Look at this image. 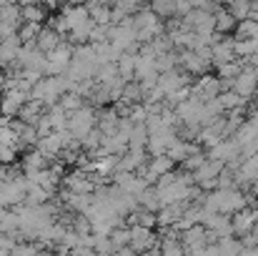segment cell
Instances as JSON below:
<instances>
[{"mask_svg":"<svg viewBox=\"0 0 258 256\" xmlns=\"http://www.w3.org/2000/svg\"><path fill=\"white\" fill-rule=\"evenodd\" d=\"M256 88H258V73L253 71V68H248V66H243V68H241V73L231 81V90H233V93H238L243 100L253 98Z\"/></svg>","mask_w":258,"mask_h":256,"instance_id":"cell-7","label":"cell"},{"mask_svg":"<svg viewBox=\"0 0 258 256\" xmlns=\"http://www.w3.org/2000/svg\"><path fill=\"white\" fill-rule=\"evenodd\" d=\"M88 15H90V20L95 25H110L113 23V8H108L103 3H93L88 8Z\"/></svg>","mask_w":258,"mask_h":256,"instance_id":"cell-26","label":"cell"},{"mask_svg":"<svg viewBox=\"0 0 258 256\" xmlns=\"http://www.w3.org/2000/svg\"><path fill=\"white\" fill-rule=\"evenodd\" d=\"M216 244H218V249H221V256H238L243 251V244H241L238 236H223V239H218Z\"/></svg>","mask_w":258,"mask_h":256,"instance_id":"cell-35","label":"cell"},{"mask_svg":"<svg viewBox=\"0 0 258 256\" xmlns=\"http://www.w3.org/2000/svg\"><path fill=\"white\" fill-rule=\"evenodd\" d=\"M95 118H98V113H95L90 106H83V108H78L76 113H71V116H68L66 131H68L76 141H83L88 133L95 128Z\"/></svg>","mask_w":258,"mask_h":256,"instance_id":"cell-3","label":"cell"},{"mask_svg":"<svg viewBox=\"0 0 258 256\" xmlns=\"http://www.w3.org/2000/svg\"><path fill=\"white\" fill-rule=\"evenodd\" d=\"M158 251H161L163 256H185V249H183L180 239H166V236H163Z\"/></svg>","mask_w":258,"mask_h":256,"instance_id":"cell-40","label":"cell"},{"mask_svg":"<svg viewBox=\"0 0 258 256\" xmlns=\"http://www.w3.org/2000/svg\"><path fill=\"white\" fill-rule=\"evenodd\" d=\"M196 151H201V148H196L193 143H188V141H183V138H178V136H173V141L168 143V151H166V156L171 159L173 164H180V161H185L190 153H196Z\"/></svg>","mask_w":258,"mask_h":256,"instance_id":"cell-15","label":"cell"},{"mask_svg":"<svg viewBox=\"0 0 258 256\" xmlns=\"http://www.w3.org/2000/svg\"><path fill=\"white\" fill-rule=\"evenodd\" d=\"M228 61H236L233 56V40H218L211 45V66H221V63H228Z\"/></svg>","mask_w":258,"mask_h":256,"instance_id":"cell-22","label":"cell"},{"mask_svg":"<svg viewBox=\"0 0 258 256\" xmlns=\"http://www.w3.org/2000/svg\"><path fill=\"white\" fill-rule=\"evenodd\" d=\"M173 3H175V15H180V18L196 8V0H173Z\"/></svg>","mask_w":258,"mask_h":256,"instance_id":"cell-46","label":"cell"},{"mask_svg":"<svg viewBox=\"0 0 258 256\" xmlns=\"http://www.w3.org/2000/svg\"><path fill=\"white\" fill-rule=\"evenodd\" d=\"M173 166H175V164H173L168 156H153V161H151L148 166H143V178H146L148 186H151V183H156L161 176L171 173Z\"/></svg>","mask_w":258,"mask_h":256,"instance_id":"cell-12","label":"cell"},{"mask_svg":"<svg viewBox=\"0 0 258 256\" xmlns=\"http://www.w3.org/2000/svg\"><path fill=\"white\" fill-rule=\"evenodd\" d=\"M38 33H40V23H20V28H18V38H20V43L25 45V43H35V38H38Z\"/></svg>","mask_w":258,"mask_h":256,"instance_id":"cell-37","label":"cell"},{"mask_svg":"<svg viewBox=\"0 0 258 256\" xmlns=\"http://www.w3.org/2000/svg\"><path fill=\"white\" fill-rule=\"evenodd\" d=\"M138 203L146 209V211H161L163 209V203H161V196H158V191L156 188H146L141 196H138Z\"/></svg>","mask_w":258,"mask_h":256,"instance_id":"cell-34","label":"cell"},{"mask_svg":"<svg viewBox=\"0 0 258 256\" xmlns=\"http://www.w3.org/2000/svg\"><path fill=\"white\" fill-rule=\"evenodd\" d=\"M178 66L188 73V76H206V71H208V61L206 58H201L198 53H193V50H180L178 53Z\"/></svg>","mask_w":258,"mask_h":256,"instance_id":"cell-10","label":"cell"},{"mask_svg":"<svg viewBox=\"0 0 258 256\" xmlns=\"http://www.w3.org/2000/svg\"><path fill=\"white\" fill-rule=\"evenodd\" d=\"M40 116H43V103L35 100V98H28V100L23 103L20 113H18V118H20L23 123H30V126H35V123L40 121Z\"/></svg>","mask_w":258,"mask_h":256,"instance_id":"cell-24","label":"cell"},{"mask_svg":"<svg viewBox=\"0 0 258 256\" xmlns=\"http://www.w3.org/2000/svg\"><path fill=\"white\" fill-rule=\"evenodd\" d=\"M45 121L50 123V128H53V131H63V128H66V123H68V113L55 103V106H50V111L45 113Z\"/></svg>","mask_w":258,"mask_h":256,"instance_id":"cell-32","label":"cell"},{"mask_svg":"<svg viewBox=\"0 0 258 256\" xmlns=\"http://www.w3.org/2000/svg\"><path fill=\"white\" fill-rule=\"evenodd\" d=\"M238 256H258V246H253V249H243Z\"/></svg>","mask_w":258,"mask_h":256,"instance_id":"cell-48","label":"cell"},{"mask_svg":"<svg viewBox=\"0 0 258 256\" xmlns=\"http://www.w3.org/2000/svg\"><path fill=\"white\" fill-rule=\"evenodd\" d=\"M248 121H251V123H253V126H256V128H258V111H253V113L248 116Z\"/></svg>","mask_w":258,"mask_h":256,"instance_id":"cell-49","label":"cell"},{"mask_svg":"<svg viewBox=\"0 0 258 256\" xmlns=\"http://www.w3.org/2000/svg\"><path fill=\"white\" fill-rule=\"evenodd\" d=\"M158 76L161 73L156 68V58L138 53V58H136V81L141 83V81H151V78H158Z\"/></svg>","mask_w":258,"mask_h":256,"instance_id":"cell-20","label":"cell"},{"mask_svg":"<svg viewBox=\"0 0 258 256\" xmlns=\"http://www.w3.org/2000/svg\"><path fill=\"white\" fill-rule=\"evenodd\" d=\"M143 256H163V254H161L158 249H151V251H146V254H143Z\"/></svg>","mask_w":258,"mask_h":256,"instance_id":"cell-50","label":"cell"},{"mask_svg":"<svg viewBox=\"0 0 258 256\" xmlns=\"http://www.w3.org/2000/svg\"><path fill=\"white\" fill-rule=\"evenodd\" d=\"M60 18H63V23H66L68 33H71L73 28H81L83 23H88V20H90L88 8H83V5H68V8H63Z\"/></svg>","mask_w":258,"mask_h":256,"instance_id":"cell-14","label":"cell"},{"mask_svg":"<svg viewBox=\"0 0 258 256\" xmlns=\"http://www.w3.org/2000/svg\"><path fill=\"white\" fill-rule=\"evenodd\" d=\"M66 186L71 188V193H93L98 186L93 183V178H88V173L83 171H76L66 178Z\"/></svg>","mask_w":258,"mask_h":256,"instance_id":"cell-21","label":"cell"},{"mask_svg":"<svg viewBox=\"0 0 258 256\" xmlns=\"http://www.w3.org/2000/svg\"><path fill=\"white\" fill-rule=\"evenodd\" d=\"M185 206H188V201H180V203H166L161 211H156V219H158V226H173L180 216H183V211H185Z\"/></svg>","mask_w":258,"mask_h":256,"instance_id":"cell-16","label":"cell"},{"mask_svg":"<svg viewBox=\"0 0 258 256\" xmlns=\"http://www.w3.org/2000/svg\"><path fill=\"white\" fill-rule=\"evenodd\" d=\"M236 38H243V40H251V38H258V20H238L236 23Z\"/></svg>","mask_w":258,"mask_h":256,"instance_id":"cell-36","label":"cell"},{"mask_svg":"<svg viewBox=\"0 0 258 256\" xmlns=\"http://www.w3.org/2000/svg\"><path fill=\"white\" fill-rule=\"evenodd\" d=\"M208 159H216V161H221V164H226V166H231V169H236L238 164H241V146L233 141V138H223L221 143H216L213 148H208V153H206Z\"/></svg>","mask_w":258,"mask_h":256,"instance_id":"cell-4","label":"cell"},{"mask_svg":"<svg viewBox=\"0 0 258 256\" xmlns=\"http://www.w3.org/2000/svg\"><path fill=\"white\" fill-rule=\"evenodd\" d=\"M15 159H18V148L15 146H0V164L3 166H10Z\"/></svg>","mask_w":258,"mask_h":256,"instance_id":"cell-44","label":"cell"},{"mask_svg":"<svg viewBox=\"0 0 258 256\" xmlns=\"http://www.w3.org/2000/svg\"><path fill=\"white\" fill-rule=\"evenodd\" d=\"M146 143H148V131H146V126H143V123H133V131H131V136H128V148L143 151Z\"/></svg>","mask_w":258,"mask_h":256,"instance_id":"cell-33","label":"cell"},{"mask_svg":"<svg viewBox=\"0 0 258 256\" xmlns=\"http://www.w3.org/2000/svg\"><path fill=\"white\" fill-rule=\"evenodd\" d=\"M95 3H103V5H108V3H110V0H95Z\"/></svg>","mask_w":258,"mask_h":256,"instance_id":"cell-55","label":"cell"},{"mask_svg":"<svg viewBox=\"0 0 258 256\" xmlns=\"http://www.w3.org/2000/svg\"><path fill=\"white\" fill-rule=\"evenodd\" d=\"M60 43H63V35L55 33L53 28H40V33H38V38H35V48H38L40 53H50V50H55Z\"/></svg>","mask_w":258,"mask_h":256,"instance_id":"cell-19","label":"cell"},{"mask_svg":"<svg viewBox=\"0 0 258 256\" xmlns=\"http://www.w3.org/2000/svg\"><path fill=\"white\" fill-rule=\"evenodd\" d=\"M108 239H110V244H113L115 251H118V249H125L128 241H131V229H128V226H118V229H113V231L108 234Z\"/></svg>","mask_w":258,"mask_h":256,"instance_id":"cell-38","label":"cell"},{"mask_svg":"<svg viewBox=\"0 0 258 256\" xmlns=\"http://www.w3.org/2000/svg\"><path fill=\"white\" fill-rule=\"evenodd\" d=\"M13 256H38V246H33V244H15Z\"/></svg>","mask_w":258,"mask_h":256,"instance_id":"cell-45","label":"cell"},{"mask_svg":"<svg viewBox=\"0 0 258 256\" xmlns=\"http://www.w3.org/2000/svg\"><path fill=\"white\" fill-rule=\"evenodd\" d=\"M35 146H38V151H40L45 159H55V156L63 153V136H60V131H53V133H48V136H40Z\"/></svg>","mask_w":258,"mask_h":256,"instance_id":"cell-13","label":"cell"},{"mask_svg":"<svg viewBox=\"0 0 258 256\" xmlns=\"http://www.w3.org/2000/svg\"><path fill=\"white\" fill-rule=\"evenodd\" d=\"M221 90H223V85H221L218 78H213V76H198V81L190 88V95H196V98H201V100H211V98H216Z\"/></svg>","mask_w":258,"mask_h":256,"instance_id":"cell-11","label":"cell"},{"mask_svg":"<svg viewBox=\"0 0 258 256\" xmlns=\"http://www.w3.org/2000/svg\"><path fill=\"white\" fill-rule=\"evenodd\" d=\"M66 93V83L63 76H45L30 88V98L40 100L43 106H55L60 100V95Z\"/></svg>","mask_w":258,"mask_h":256,"instance_id":"cell-2","label":"cell"},{"mask_svg":"<svg viewBox=\"0 0 258 256\" xmlns=\"http://www.w3.org/2000/svg\"><path fill=\"white\" fill-rule=\"evenodd\" d=\"M228 3H238V0H228Z\"/></svg>","mask_w":258,"mask_h":256,"instance_id":"cell-57","label":"cell"},{"mask_svg":"<svg viewBox=\"0 0 258 256\" xmlns=\"http://www.w3.org/2000/svg\"><path fill=\"white\" fill-rule=\"evenodd\" d=\"M251 3V8H258V0H248Z\"/></svg>","mask_w":258,"mask_h":256,"instance_id":"cell-53","label":"cell"},{"mask_svg":"<svg viewBox=\"0 0 258 256\" xmlns=\"http://www.w3.org/2000/svg\"><path fill=\"white\" fill-rule=\"evenodd\" d=\"M136 58H138V53H120V58L115 61L118 76H120L125 83H131V81L136 78Z\"/></svg>","mask_w":258,"mask_h":256,"instance_id":"cell-25","label":"cell"},{"mask_svg":"<svg viewBox=\"0 0 258 256\" xmlns=\"http://www.w3.org/2000/svg\"><path fill=\"white\" fill-rule=\"evenodd\" d=\"M58 106L71 116V113H76L78 108H83V106H86V98H83V95H78V93H73V90H68V93H63V95H60Z\"/></svg>","mask_w":258,"mask_h":256,"instance_id":"cell-30","label":"cell"},{"mask_svg":"<svg viewBox=\"0 0 258 256\" xmlns=\"http://www.w3.org/2000/svg\"><path fill=\"white\" fill-rule=\"evenodd\" d=\"M43 3H45V5H55L58 0H43Z\"/></svg>","mask_w":258,"mask_h":256,"instance_id":"cell-52","label":"cell"},{"mask_svg":"<svg viewBox=\"0 0 258 256\" xmlns=\"http://www.w3.org/2000/svg\"><path fill=\"white\" fill-rule=\"evenodd\" d=\"M68 254H71V256H95V251H93L90 246H83V244H81V246H76V249H71Z\"/></svg>","mask_w":258,"mask_h":256,"instance_id":"cell-47","label":"cell"},{"mask_svg":"<svg viewBox=\"0 0 258 256\" xmlns=\"http://www.w3.org/2000/svg\"><path fill=\"white\" fill-rule=\"evenodd\" d=\"M228 13L236 20H246L251 15V3L248 0H238V3H228Z\"/></svg>","mask_w":258,"mask_h":256,"instance_id":"cell-42","label":"cell"},{"mask_svg":"<svg viewBox=\"0 0 258 256\" xmlns=\"http://www.w3.org/2000/svg\"><path fill=\"white\" fill-rule=\"evenodd\" d=\"M213 18H216V33H233L236 30V18L228 13V8H218L216 13H213Z\"/></svg>","mask_w":258,"mask_h":256,"instance_id":"cell-28","label":"cell"},{"mask_svg":"<svg viewBox=\"0 0 258 256\" xmlns=\"http://www.w3.org/2000/svg\"><path fill=\"white\" fill-rule=\"evenodd\" d=\"M86 0H68V5H83Z\"/></svg>","mask_w":258,"mask_h":256,"instance_id":"cell-51","label":"cell"},{"mask_svg":"<svg viewBox=\"0 0 258 256\" xmlns=\"http://www.w3.org/2000/svg\"><path fill=\"white\" fill-rule=\"evenodd\" d=\"M20 15H23L25 23H43L45 10H43L38 3H30V5H23V8H20Z\"/></svg>","mask_w":258,"mask_h":256,"instance_id":"cell-39","label":"cell"},{"mask_svg":"<svg viewBox=\"0 0 258 256\" xmlns=\"http://www.w3.org/2000/svg\"><path fill=\"white\" fill-rule=\"evenodd\" d=\"M173 136H175V131H166V133H151V136H148L146 148H148L153 156H166L168 143L173 141Z\"/></svg>","mask_w":258,"mask_h":256,"instance_id":"cell-23","label":"cell"},{"mask_svg":"<svg viewBox=\"0 0 258 256\" xmlns=\"http://www.w3.org/2000/svg\"><path fill=\"white\" fill-rule=\"evenodd\" d=\"M45 164H48V159H45L38 148L30 151V153L25 156V164H23V166H25V178H30V176H35L38 171H43L45 169Z\"/></svg>","mask_w":258,"mask_h":256,"instance_id":"cell-29","label":"cell"},{"mask_svg":"<svg viewBox=\"0 0 258 256\" xmlns=\"http://www.w3.org/2000/svg\"><path fill=\"white\" fill-rule=\"evenodd\" d=\"M128 229H131L128 249L133 254H146V251H151L158 244V236L153 234V229H146V226H128Z\"/></svg>","mask_w":258,"mask_h":256,"instance_id":"cell-6","label":"cell"},{"mask_svg":"<svg viewBox=\"0 0 258 256\" xmlns=\"http://www.w3.org/2000/svg\"><path fill=\"white\" fill-rule=\"evenodd\" d=\"M55 256H71V254H68V251H58Z\"/></svg>","mask_w":258,"mask_h":256,"instance_id":"cell-54","label":"cell"},{"mask_svg":"<svg viewBox=\"0 0 258 256\" xmlns=\"http://www.w3.org/2000/svg\"><path fill=\"white\" fill-rule=\"evenodd\" d=\"M188 85H190V76H188L185 71H178V68H173L168 73H161V76H158V88L163 90V98H168L175 90L188 88Z\"/></svg>","mask_w":258,"mask_h":256,"instance_id":"cell-8","label":"cell"},{"mask_svg":"<svg viewBox=\"0 0 258 256\" xmlns=\"http://www.w3.org/2000/svg\"><path fill=\"white\" fill-rule=\"evenodd\" d=\"M246 63L243 61H228V63H221V66H216V71H218V81H233L238 73H241V68H243Z\"/></svg>","mask_w":258,"mask_h":256,"instance_id":"cell-31","label":"cell"},{"mask_svg":"<svg viewBox=\"0 0 258 256\" xmlns=\"http://www.w3.org/2000/svg\"><path fill=\"white\" fill-rule=\"evenodd\" d=\"M143 166H146V153L138 151V148H128L125 153H120L115 171H138Z\"/></svg>","mask_w":258,"mask_h":256,"instance_id":"cell-18","label":"cell"},{"mask_svg":"<svg viewBox=\"0 0 258 256\" xmlns=\"http://www.w3.org/2000/svg\"><path fill=\"white\" fill-rule=\"evenodd\" d=\"M20 48H23V43H20L18 33L10 35V38H5V40H0V63H3V66H13V63L18 61Z\"/></svg>","mask_w":258,"mask_h":256,"instance_id":"cell-17","label":"cell"},{"mask_svg":"<svg viewBox=\"0 0 258 256\" xmlns=\"http://www.w3.org/2000/svg\"><path fill=\"white\" fill-rule=\"evenodd\" d=\"M218 103H221V108H223V113L228 111H243L246 108V100L238 95V93H233V90H221L218 93Z\"/></svg>","mask_w":258,"mask_h":256,"instance_id":"cell-27","label":"cell"},{"mask_svg":"<svg viewBox=\"0 0 258 256\" xmlns=\"http://www.w3.org/2000/svg\"><path fill=\"white\" fill-rule=\"evenodd\" d=\"M253 98H256V103H258V88H256V93H253Z\"/></svg>","mask_w":258,"mask_h":256,"instance_id":"cell-56","label":"cell"},{"mask_svg":"<svg viewBox=\"0 0 258 256\" xmlns=\"http://www.w3.org/2000/svg\"><path fill=\"white\" fill-rule=\"evenodd\" d=\"M120 100L138 103V100H141V85L138 83H125L123 85V95H120Z\"/></svg>","mask_w":258,"mask_h":256,"instance_id":"cell-43","label":"cell"},{"mask_svg":"<svg viewBox=\"0 0 258 256\" xmlns=\"http://www.w3.org/2000/svg\"><path fill=\"white\" fill-rule=\"evenodd\" d=\"M151 10L158 18H173L175 15V3L173 0H151Z\"/></svg>","mask_w":258,"mask_h":256,"instance_id":"cell-41","label":"cell"},{"mask_svg":"<svg viewBox=\"0 0 258 256\" xmlns=\"http://www.w3.org/2000/svg\"><path fill=\"white\" fill-rule=\"evenodd\" d=\"M231 226H233V236H246L253 226H258V209H241V211H236L233 216H231Z\"/></svg>","mask_w":258,"mask_h":256,"instance_id":"cell-9","label":"cell"},{"mask_svg":"<svg viewBox=\"0 0 258 256\" xmlns=\"http://www.w3.org/2000/svg\"><path fill=\"white\" fill-rule=\"evenodd\" d=\"M190 186H193V176L190 173H166L156 181V191L161 196V203H180V201H188V193H190Z\"/></svg>","mask_w":258,"mask_h":256,"instance_id":"cell-1","label":"cell"},{"mask_svg":"<svg viewBox=\"0 0 258 256\" xmlns=\"http://www.w3.org/2000/svg\"><path fill=\"white\" fill-rule=\"evenodd\" d=\"M175 116L183 126H201V118H203V100L196 98V95H188L185 100H180L175 106Z\"/></svg>","mask_w":258,"mask_h":256,"instance_id":"cell-5","label":"cell"}]
</instances>
